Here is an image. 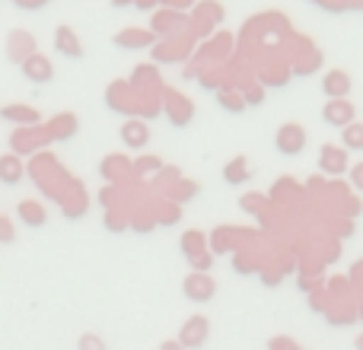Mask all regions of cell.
I'll return each instance as SVG.
<instances>
[{
    "mask_svg": "<svg viewBox=\"0 0 363 350\" xmlns=\"http://www.w3.org/2000/svg\"><path fill=\"white\" fill-rule=\"evenodd\" d=\"M0 181H4L6 188L23 181V159H19L16 153H6V157H0Z\"/></svg>",
    "mask_w": 363,
    "mask_h": 350,
    "instance_id": "30bf717a",
    "label": "cell"
},
{
    "mask_svg": "<svg viewBox=\"0 0 363 350\" xmlns=\"http://www.w3.org/2000/svg\"><path fill=\"white\" fill-rule=\"evenodd\" d=\"M213 293H217V287H213V281L207 274H188L185 277V296L191 303H207V300H213Z\"/></svg>",
    "mask_w": 363,
    "mask_h": 350,
    "instance_id": "277c9868",
    "label": "cell"
},
{
    "mask_svg": "<svg viewBox=\"0 0 363 350\" xmlns=\"http://www.w3.org/2000/svg\"><path fill=\"white\" fill-rule=\"evenodd\" d=\"M77 350H106V344H102V338H96V334H83Z\"/></svg>",
    "mask_w": 363,
    "mask_h": 350,
    "instance_id": "d6986e66",
    "label": "cell"
},
{
    "mask_svg": "<svg viewBox=\"0 0 363 350\" xmlns=\"http://www.w3.org/2000/svg\"><path fill=\"white\" fill-rule=\"evenodd\" d=\"M115 6H128V4H138V0H112Z\"/></svg>",
    "mask_w": 363,
    "mask_h": 350,
    "instance_id": "7402d4cb",
    "label": "cell"
},
{
    "mask_svg": "<svg viewBox=\"0 0 363 350\" xmlns=\"http://www.w3.org/2000/svg\"><path fill=\"white\" fill-rule=\"evenodd\" d=\"M4 118L23 121V125H35V121H38V112H35V108H29V106H6V108H4Z\"/></svg>",
    "mask_w": 363,
    "mask_h": 350,
    "instance_id": "5bb4252c",
    "label": "cell"
},
{
    "mask_svg": "<svg viewBox=\"0 0 363 350\" xmlns=\"http://www.w3.org/2000/svg\"><path fill=\"white\" fill-rule=\"evenodd\" d=\"M249 163H245V157H236V159H230L226 163V169H223V179L230 181V185H242V181H249Z\"/></svg>",
    "mask_w": 363,
    "mask_h": 350,
    "instance_id": "4fadbf2b",
    "label": "cell"
},
{
    "mask_svg": "<svg viewBox=\"0 0 363 350\" xmlns=\"http://www.w3.org/2000/svg\"><path fill=\"white\" fill-rule=\"evenodd\" d=\"M351 185L357 188V191H363V163H360V166H354V169H351Z\"/></svg>",
    "mask_w": 363,
    "mask_h": 350,
    "instance_id": "ffe728a7",
    "label": "cell"
},
{
    "mask_svg": "<svg viewBox=\"0 0 363 350\" xmlns=\"http://www.w3.org/2000/svg\"><path fill=\"white\" fill-rule=\"evenodd\" d=\"M322 169L325 172H332V175H341V172H347V150L345 147H332V144H325L322 147Z\"/></svg>",
    "mask_w": 363,
    "mask_h": 350,
    "instance_id": "ba28073f",
    "label": "cell"
},
{
    "mask_svg": "<svg viewBox=\"0 0 363 350\" xmlns=\"http://www.w3.org/2000/svg\"><path fill=\"white\" fill-rule=\"evenodd\" d=\"M306 128L296 125V121H287V125L277 128L274 134V147L277 153H284V157H300L303 150H306Z\"/></svg>",
    "mask_w": 363,
    "mask_h": 350,
    "instance_id": "6da1fadb",
    "label": "cell"
},
{
    "mask_svg": "<svg viewBox=\"0 0 363 350\" xmlns=\"http://www.w3.org/2000/svg\"><path fill=\"white\" fill-rule=\"evenodd\" d=\"M182 252H185L188 258L201 255V252H204V232H198V230H188L185 236H182Z\"/></svg>",
    "mask_w": 363,
    "mask_h": 350,
    "instance_id": "9a60e30c",
    "label": "cell"
},
{
    "mask_svg": "<svg viewBox=\"0 0 363 350\" xmlns=\"http://www.w3.org/2000/svg\"><path fill=\"white\" fill-rule=\"evenodd\" d=\"M160 350H185V347H182V344H179V341H166V344H163V347H160Z\"/></svg>",
    "mask_w": 363,
    "mask_h": 350,
    "instance_id": "44dd1931",
    "label": "cell"
},
{
    "mask_svg": "<svg viewBox=\"0 0 363 350\" xmlns=\"http://www.w3.org/2000/svg\"><path fill=\"white\" fill-rule=\"evenodd\" d=\"M51 131H55L51 137H70L77 131V118L74 115H61L57 121H51Z\"/></svg>",
    "mask_w": 363,
    "mask_h": 350,
    "instance_id": "e0dca14e",
    "label": "cell"
},
{
    "mask_svg": "<svg viewBox=\"0 0 363 350\" xmlns=\"http://www.w3.org/2000/svg\"><path fill=\"white\" fill-rule=\"evenodd\" d=\"M23 74L29 77V83H48L55 77V67H51V61L45 55H29L23 61Z\"/></svg>",
    "mask_w": 363,
    "mask_h": 350,
    "instance_id": "8992f818",
    "label": "cell"
},
{
    "mask_svg": "<svg viewBox=\"0 0 363 350\" xmlns=\"http://www.w3.org/2000/svg\"><path fill=\"white\" fill-rule=\"evenodd\" d=\"M55 48L61 51L64 57H70V61H80V57H83V42L77 38V32L70 29V26H57V32H55Z\"/></svg>",
    "mask_w": 363,
    "mask_h": 350,
    "instance_id": "5b68a950",
    "label": "cell"
},
{
    "mask_svg": "<svg viewBox=\"0 0 363 350\" xmlns=\"http://www.w3.org/2000/svg\"><path fill=\"white\" fill-rule=\"evenodd\" d=\"M150 42H153V32H144V29H128L121 35H115L118 48H147Z\"/></svg>",
    "mask_w": 363,
    "mask_h": 350,
    "instance_id": "8fae6325",
    "label": "cell"
},
{
    "mask_svg": "<svg viewBox=\"0 0 363 350\" xmlns=\"http://www.w3.org/2000/svg\"><path fill=\"white\" fill-rule=\"evenodd\" d=\"M220 106H223L226 112H242V108H245V99H242L239 93H226V89H223V93H220Z\"/></svg>",
    "mask_w": 363,
    "mask_h": 350,
    "instance_id": "ac0fdd59",
    "label": "cell"
},
{
    "mask_svg": "<svg viewBox=\"0 0 363 350\" xmlns=\"http://www.w3.org/2000/svg\"><path fill=\"white\" fill-rule=\"evenodd\" d=\"M121 140H125L128 147H144L147 140H150L147 125H144V121H128V125L121 128Z\"/></svg>",
    "mask_w": 363,
    "mask_h": 350,
    "instance_id": "7c38bea8",
    "label": "cell"
},
{
    "mask_svg": "<svg viewBox=\"0 0 363 350\" xmlns=\"http://www.w3.org/2000/svg\"><path fill=\"white\" fill-rule=\"evenodd\" d=\"M322 93H325L328 99H347V93H351V74H345V70H328L325 80H322Z\"/></svg>",
    "mask_w": 363,
    "mask_h": 350,
    "instance_id": "52a82bcc",
    "label": "cell"
},
{
    "mask_svg": "<svg viewBox=\"0 0 363 350\" xmlns=\"http://www.w3.org/2000/svg\"><path fill=\"white\" fill-rule=\"evenodd\" d=\"M16 217L23 220L26 226H32V230H38V226H45V220H48V210H45L38 201H19L16 207Z\"/></svg>",
    "mask_w": 363,
    "mask_h": 350,
    "instance_id": "9c48e42d",
    "label": "cell"
},
{
    "mask_svg": "<svg viewBox=\"0 0 363 350\" xmlns=\"http://www.w3.org/2000/svg\"><path fill=\"white\" fill-rule=\"evenodd\" d=\"M354 115H357V108L347 99H328V106L322 108V118L332 128H341V131H345L347 125H354Z\"/></svg>",
    "mask_w": 363,
    "mask_h": 350,
    "instance_id": "3957f363",
    "label": "cell"
},
{
    "mask_svg": "<svg viewBox=\"0 0 363 350\" xmlns=\"http://www.w3.org/2000/svg\"><path fill=\"white\" fill-rule=\"evenodd\" d=\"M341 140H345V150L351 153V150H363V125H347L345 128V134H341Z\"/></svg>",
    "mask_w": 363,
    "mask_h": 350,
    "instance_id": "2e32d148",
    "label": "cell"
},
{
    "mask_svg": "<svg viewBox=\"0 0 363 350\" xmlns=\"http://www.w3.org/2000/svg\"><path fill=\"white\" fill-rule=\"evenodd\" d=\"M207 332H211V325H207L204 315H191V319H188L185 325H182V332H179V344L185 347V350H198V347H204Z\"/></svg>",
    "mask_w": 363,
    "mask_h": 350,
    "instance_id": "7a4b0ae2",
    "label": "cell"
}]
</instances>
